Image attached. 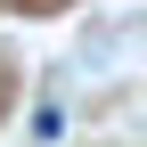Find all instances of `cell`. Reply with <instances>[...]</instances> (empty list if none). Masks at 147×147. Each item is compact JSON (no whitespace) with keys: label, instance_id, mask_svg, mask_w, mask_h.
I'll use <instances>...</instances> for the list:
<instances>
[{"label":"cell","instance_id":"6da1fadb","mask_svg":"<svg viewBox=\"0 0 147 147\" xmlns=\"http://www.w3.org/2000/svg\"><path fill=\"white\" fill-rule=\"evenodd\" d=\"M57 139H65V106L41 98V106H33V147H57Z\"/></svg>","mask_w":147,"mask_h":147}]
</instances>
